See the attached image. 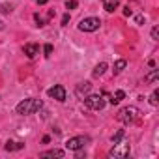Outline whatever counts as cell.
Instances as JSON below:
<instances>
[{
	"label": "cell",
	"mask_w": 159,
	"mask_h": 159,
	"mask_svg": "<svg viewBox=\"0 0 159 159\" xmlns=\"http://www.w3.org/2000/svg\"><path fill=\"white\" fill-rule=\"evenodd\" d=\"M125 66H127L125 60H116V62H114V73H122Z\"/></svg>",
	"instance_id": "cell-15"
},
{
	"label": "cell",
	"mask_w": 159,
	"mask_h": 159,
	"mask_svg": "<svg viewBox=\"0 0 159 159\" xmlns=\"http://www.w3.org/2000/svg\"><path fill=\"white\" fill-rule=\"evenodd\" d=\"M84 105L88 107V109H92V111H101L103 107H105V99H103V96H86L84 99Z\"/></svg>",
	"instance_id": "cell-4"
},
{
	"label": "cell",
	"mask_w": 159,
	"mask_h": 159,
	"mask_svg": "<svg viewBox=\"0 0 159 159\" xmlns=\"http://www.w3.org/2000/svg\"><path fill=\"white\" fill-rule=\"evenodd\" d=\"M137 23H139V25H142V23H144V17H142V15H139V17H137Z\"/></svg>",
	"instance_id": "cell-26"
},
{
	"label": "cell",
	"mask_w": 159,
	"mask_h": 159,
	"mask_svg": "<svg viewBox=\"0 0 159 159\" xmlns=\"http://www.w3.org/2000/svg\"><path fill=\"white\" fill-rule=\"evenodd\" d=\"M41 157H64V150H49V152H43Z\"/></svg>",
	"instance_id": "cell-13"
},
{
	"label": "cell",
	"mask_w": 159,
	"mask_h": 159,
	"mask_svg": "<svg viewBox=\"0 0 159 159\" xmlns=\"http://www.w3.org/2000/svg\"><path fill=\"white\" fill-rule=\"evenodd\" d=\"M152 39H159V26L152 28Z\"/></svg>",
	"instance_id": "cell-21"
},
{
	"label": "cell",
	"mask_w": 159,
	"mask_h": 159,
	"mask_svg": "<svg viewBox=\"0 0 159 159\" xmlns=\"http://www.w3.org/2000/svg\"><path fill=\"white\" fill-rule=\"evenodd\" d=\"M86 142H88V139H86V137H71V139L66 142V148H67V150L77 152V150L84 148V144H86Z\"/></svg>",
	"instance_id": "cell-5"
},
{
	"label": "cell",
	"mask_w": 159,
	"mask_h": 159,
	"mask_svg": "<svg viewBox=\"0 0 159 159\" xmlns=\"http://www.w3.org/2000/svg\"><path fill=\"white\" fill-rule=\"evenodd\" d=\"M2 28H4V23H2V21H0V30H2Z\"/></svg>",
	"instance_id": "cell-29"
},
{
	"label": "cell",
	"mask_w": 159,
	"mask_h": 159,
	"mask_svg": "<svg viewBox=\"0 0 159 159\" xmlns=\"http://www.w3.org/2000/svg\"><path fill=\"white\" fill-rule=\"evenodd\" d=\"M41 107H43L41 99L28 98V99H23V101H21V103L15 107V111H17V114H21V116H28V114H34V112H38Z\"/></svg>",
	"instance_id": "cell-1"
},
{
	"label": "cell",
	"mask_w": 159,
	"mask_h": 159,
	"mask_svg": "<svg viewBox=\"0 0 159 159\" xmlns=\"http://www.w3.org/2000/svg\"><path fill=\"white\" fill-rule=\"evenodd\" d=\"M36 2H38V4H47L49 0H36Z\"/></svg>",
	"instance_id": "cell-28"
},
{
	"label": "cell",
	"mask_w": 159,
	"mask_h": 159,
	"mask_svg": "<svg viewBox=\"0 0 159 159\" xmlns=\"http://www.w3.org/2000/svg\"><path fill=\"white\" fill-rule=\"evenodd\" d=\"M150 105H153V107L159 105V90H153V94L150 96Z\"/></svg>",
	"instance_id": "cell-17"
},
{
	"label": "cell",
	"mask_w": 159,
	"mask_h": 159,
	"mask_svg": "<svg viewBox=\"0 0 159 159\" xmlns=\"http://www.w3.org/2000/svg\"><path fill=\"white\" fill-rule=\"evenodd\" d=\"M0 11L2 13H11V4H2L0 6Z\"/></svg>",
	"instance_id": "cell-19"
},
{
	"label": "cell",
	"mask_w": 159,
	"mask_h": 159,
	"mask_svg": "<svg viewBox=\"0 0 159 159\" xmlns=\"http://www.w3.org/2000/svg\"><path fill=\"white\" fill-rule=\"evenodd\" d=\"M49 140H51V137H47V135H45V137H43V144H49Z\"/></svg>",
	"instance_id": "cell-27"
},
{
	"label": "cell",
	"mask_w": 159,
	"mask_h": 159,
	"mask_svg": "<svg viewBox=\"0 0 159 159\" xmlns=\"http://www.w3.org/2000/svg\"><path fill=\"white\" fill-rule=\"evenodd\" d=\"M124 98H125V92H124V90H116V92H114V96H112L109 101H111V105H116V103H120Z\"/></svg>",
	"instance_id": "cell-12"
},
{
	"label": "cell",
	"mask_w": 159,
	"mask_h": 159,
	"mask_svg": "<svg viewBox=\"0 0 159 159\" xmlns=\"http://www.w3.org/2000/svg\"><path fill=\"white\" fill-rule=\"evenodd\" d=\"M90 90H92V84H90L88 81H86V83H79L77 88H75V94H77L79 99H84V98L90 94Z\"/></svg>",
	"instance_id": "cell-8"
},
{
	"label": "cell",
	"mask_w": 159,
	"mask_h": 159,
	"mask_svg": "<svg viewBox=\"0 0 159 159\" xmlns=\"http://www.w3.org/2000/svg\"><path fill=\"white\" fill-rule=\"evenodd\" d=\"M99 26H101V21L98 17H86L79 23V30L81 32H96Z\"/></svg>",
	"instance_id": "cell-3"
},
{
	"label": "cell",
	"mask_w": 159,
	"mask_h": 159,
	"mask_svg": "<svg viewBox=\"0 0 159 159\" xmlns=\"http://www.w3.org/2000/svg\"><path fill=\"white\" fill-rule=\"evenodd\" d=\"M157 77H159V69H153L152 73L146 75V83H155V81H157Z\"/></svg>",
	"instance_id": "cell-16"
},
{
	"label": "cell",
	"mask_w": 159,
	"mask_h": 159,
	"mask_svg": "<svg viewBox=\"0 0 159 159\" xmlns=\"http://www.w3.org/2000/svg\"><path fill=\"white\" fill-rule=\"evenodd\" d=\"M67 23H69V15H67V13H66V15H64V17H62V26H66V25H67Z\"/></svg>",
	"instance_id": "cell-24"
},
{
	"label": "cell",
	"mask_w": 159,
	"mask_h": 159,
	"mask_svg": "<svg viewBox=\"0 0 159 159\" xmlns=\"http://www.w3.org/2000/svg\"><path fill=\"white\" fill-rule=\"evenodd\" d=\"M124 135H125V133H124V129H120V131H118V133L112 137V144H118V142L124 139Z\"/></svg>",
	"instance_id": "cell-18"
},
{
	"label": "cell",
	"mask_w": 159,
	"mask_h": 159,
	"mask_svg": "<svg viewBox=\"0 0 159 159\" xmlns=\"http://www.w3.org/2000/svg\"><path fill=\"white\" fill-rule=\"evenodd\" d=\"M36 23H38V26H43V19L39 15H36Z\"/></svg>",
	"instance_id": "cell-25"
},
{
	"label": "cell",
	"mask_w": 159,
	"mask_h": 159,
	"mask_svg": "<svg viewBox=\"0 0 159 159\" xmlns=\"http://www.w3.org/2000/svg\"><path fill=\"white\" fill-rule=\"evenodd\" d=\"M129 155V144H114V148L111 150V157H125Z\"/></svg>",
	"instance_id": "cell-7"
},
{
	"label": "cell",
	"mask_w": 159,
	"mask_h": 159,
	"mask_svg": "<svg viewBox=\"0 0 159 159\" xmlns=\"http://www.w3.org/2000/svg\"><path fill=\"white\" fill-rule=\"evenodd\" d=\"M66 8H67V10H75V8H77V0H67V2H66Z\"/></svg>",
	"instance_id": "cell-20"
},
{
	"label": "cell",
	"mask_w": 159,
	"mask_h": 159,
	"mask_svg": "<svg viewBox=\"0 0 159 159\" xmlns=\"http://www.w3.org/2000/svg\"><path fill=\"white\" fill-rule=\"evenodd\" d=\"M131 13H133V10H131V8H129V4H127V6H125V10H124V15H127V17H129Z\"/></svg>",
	"instance_id": "cell-23"
},
{
	"label": "cell",
	"mask_w": 159,
	"mask_h": 159,
	"mask_svg": "<svg viewBox=\"0 0 159 159\" xmlns=\"http://www.w3.org/2000/svg\"><path fill=\"white\" fill-rule=\"evenodd\" d=\"M38 52H39V47H38L36 43H26V45H25V54H26L28 58H34Z\"/></svg>",
	"instance_id": "cell-9"
},
{
	"label": "cell",
	"mask_w": 159,
	"mask_h": 159,
	"mask_svg": "<svg viewBox=\"0 0 159 159\" xmlns=\"http://www.w3.org/2000/svg\"><path fill=\"white\" fill-rule=\"evenodd\" d=\"M107 67H109V66H107L105 62H101V64H98V66L94 67V71H92V77H101V75H103V73L107 71Z\"/></svg>",
	"instance_id": "cell-11"
},
{
	"label": "cell",
	"mask_w": 159,
	"mask_h": 159,
	"mask_svg": "<svg viewBox=\"0 0 159 159\" xmlns=\"http://www.w3.org/2000/svg\"><path fill=\"white\" fill-rule=\"evenodd\" d=\"M23 146H25L23 142H13V140H8V142H6V150H8V152H13V150H21Z\"/></svg>",
	"instance_id": "cell-14"
},
{
	"label": "cell",
	"mask_w": 159,
	"mask_h": 159,
	"mask_svg": "<svg viewBox=\"0 0 159 159\" xmlns=\"http://www.w3.org/2000/svg\"><path fill=\"white\" fill-rule=\"evenodd\" d=\"M43 52H45V56H49V54L52 52V45H51V43H47V45L43 47Z\"/></svg>",
	"instance_id": "cell-22"
},
{
	"label": "cell",
	"mask_w": 159,
	"mask_h": 159,
	"mask_svg": "<svg viewBox=\"0 0 159 159\" xmlns=\"http://www.w3.org/2000/svg\"><path fill=\"white\" fill-rule=\"evenodd\" d=\"M49 98H52V99H56V101H66V88L64 86H60V84H56V86H52V88H49Z\"/></svg>",
	"instance_id": "cell-6"
},
{
	"label": "cell",
	"mask_w": 159,
	"mask_h": 159,
	"mask_svg": "<svg viewBox=\"0 0 159 159\" xmlns=\"http://www.w3.org/2000/svg\"><path fill=\"white\" fill-rule=\"evenodd\" d=\"M122 124H133L137 118H139V111L135 109V107H124L120 112H118V116H116Z\"/></svg>",
	"instance_id": "cell-2"
},
{
	"label": "cell",
	"mask_w": 159,
	"mask_h": 159,
	"mask_svg": "<svg viewBox=\"0 0 159 159\" xmlns=\"http://www.w3.org/2000/svg\"><path fill=\"white\" fill-rule=\"evenodd\" d=\"M103 8H105V11L112 13L118 8V0H103Z\"/></svg>",
	"instance_id": "cell-10"
}]
</instances>
